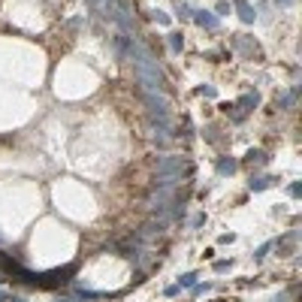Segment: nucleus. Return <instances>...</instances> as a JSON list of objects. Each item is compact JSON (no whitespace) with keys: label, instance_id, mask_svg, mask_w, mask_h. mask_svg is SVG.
<instances>
[{"label":"nucleus","instance_id":"obj_10","mask_svg":"<svg viewBox=\"0 0 302 302\" xmlns=\"http://www.w3.org/2000/svg\"><path fill=\"white\" fill-rule=\"evenodd\" d=\"M209 290H212V284H209V281H206V284H194V287H191V293H194V296H203V293H209Z\"/></svg>","mask_w":302,"mask_h":302},{"label":"nucleus","instance_id":"obj_14","mask_svg":"<svg viewBox=\"0 0 302 302\" xmlns=\"http://www.w3.org/2000/svg\"><path fill=\"white\" fill-rule=\"evenodd\" d=\"M203 224H206V215H197V218L191 221V226H203Z\"/></svg>","mask_w":302,"mask_h":302},{"label":"nucleus","instance_id":"obj_9","mask_svg":"<svg viewBox=\"0 0 302 302\" xmlns=\"http://www.w3.org/2000/svg\"><path fill=\"white\" fill-rule=\"evenodd\" d=\"M169 46H172V52H181V46H184L181 33H169Z\"/></svg>","mask_w":302,"mask_h":302},{"label":"nucleus","instance_id":"obj_18","mask_svg":"<svg viewBox=\"0 0 302 302\" xmlns=\"http://www.w3.org/2000/svg\"><path fill=\"white\" fill-rule=\"evenodd\" d=\"M6 299H9V293H6V290H0V302H6Z\"/></svg>","mask_w":302,"mask_h":302},{"label":"nucleus","instance_id":"obj_17","mask_svg":"<svg viewBox=\"0 0 302 302\" xmlns=\"http://www.w3.org/2000/svg\"><path fill=\"white\" fill-rule=\"evenodd\" d=\"M6 302H27V299H24V296H9Z\"/></svg>","mask_w":302,"mask_h":302},{"label":"nucleus","instance_id":"obj_15","mask_svg":"<svg viewBox=\"0 0 302 302\" xmlns=\"http://www.w3.org/2000/svg\"><path fill=\"white\" fill-rule=\"evenodd\" d=\"M230 12V3H218V15H226Z\"/></svg>","mask_w":302,"mask_h":302},{"label":"nucleus","instance_id":"obj_1","mask_svg":"<svg viewBox=\"0 0 302 302\" xmlns=\"http://www.w3.org/2000/svg\"><path fill=\"white\" fill-rule=\"evenodd\" d=\"M278 178H269V175H251V181H248V187L254 194H260V191H266V187H272Z\"/></svg>","mask_w":302,"mask_h":302},{"label":"nucleus","instance_id":"obj_16","mask_svg":"<svg viewBox=\"0 0 302 302\" xmlns=\"http://www.w3.org/2000/svg\"><path fill=\"white\" fill-rule=\"evenodd\" d=\"M58 302H82L79 296H58Z\"/></svg>","mask_w":302,"mask_h":302},{"label":"nucleus","instance_id":"obj_2","mask_svg":"<svg viewBox=\"0 0 302 302\" xmlns=\"http://www.w3.org/2000/svg\"><path fill=\"white\" fill-rule=\"evenodd\" d=\"M236 166H239V163H236L233 157H226V154H224V157H218V163H215L218 175H233V172H236Z\"/></svg>","mask_w":302,"mask_h":302},{"label":"nucleus","instance_id":"obj_13","mask_svg":"<svg viewBox=\"0 0 302 302\" xmlns=\"http://www.w3.org/2000/svg\"><path fill=\"white\" fill-rule=\"evenodd\" d=\"M197 94H206V97H215L218 91H215V88H197Z\"/></svg>","mask_w":302,"mask_h":302},{"label":"nucleus","instance_id":"obj_7","mask_svg":"<svg viewBox=\"0 0 302 302\" xmlns=\"http://www.w3.org/2000/svg\"><path fill=\"white\" fill-rule=\"evenodd\" d=\"M197 278H200V272H184V275L178 278V287H181V290L194 287V284H197Z\"/></svg>","mask_w":302,"mask_h":302},{"label":"nucleus","instance_id":"obj_19","mask_svg":"<svg viewBox=\"0 0 302 302\" xmlns=\"http://www.w3.org/2000/svg\"><path fill=\"white\" fill-rule=\"evenodd\" d=\"M3 281H6V275H3V272H0V284H3Z\"/></svg>","mask_w":302,"mask_h":302},{"label":"nucleus","instance_id":"obj_12","mask_svg":"<svg viewBox=\"0 0 302 302\" xmlns=\"http://www.w3.org/2000/svg\"><path fill=\"white\" fill-rule=\"evenodd\" d=\"M218 242H221V245H230V242H236V236H233V233H224Z\"/></svg>","mask_w":302,"mask_h":302},{"label":"nucleus","instance_id":"obj_8","mask_svg":"<svg viewBox=\"0 0 302 302\" xmlns=\"http://www.w3.org/2000/svg\"><path fill=\"white\" fill-rule=\"evenodd\" d=\"M230 266H233V260H215V263H212V269H215L218 275H221V272H230Z\"/></svg>","mask_w":302,"mask_h":302},{"label":"nucleus","instance_id":"obj_3","mask_svg":"<svg viewBox=\"0 0 302 302\" xmlns=\"http://www.w3.org/2000/svg\"><path fill=\"white\" fill-rule=\"evenodd\" d=\"M266 160H269V157H266V151H260V148H251V151H248V157H245L248 166H263Z\"/></svg>","mask_w":302,"mask_h":302},{"label":"nucleus","instance_id":"obj_4","mask_svg":"<svg viewBox=\"0 0 302 302\" xmlns=\"http://www.w3.org/2000/svg\"><path fill=\"white\" fill-rule=\"evenodd\" d=\"M272 248H278V239H272V242H263V245H260V248H257L254 254H251V257H254V263H260V260L266 257V254L272 251Z\"/></svg>","mask_w":302,"mask_h":302},{"label":"nucleus","instance_id":"obj_5","mask_svg":"<svg viewBox=\"0 0 302 302\" xmlns=\"http://www.w3.org/2000/svg\"><path fill=\"white\" fill-rule=\"evenodd\" d=\"M236 6H239V15H242V21H248V24H251V21L257 18V12H254L248 3H245V0H236Z\"/></svg>","mask_w":302,"mask_h":302},{"label":"nucleus","instance_id":"obj_11","mask_svg":"<svg viewBox=\"0 0 302 302\" xmlns=\"http://www.w3.org/2000/svg\"><path fill=\"white\" fill-rule=\"evenodd\" d=\"M163 293H166V296H169V299H175V296H178V293H181V287H178V284H169V287H166V290H163Z\"/></svg>","mask_w":302,"mask_h":302},{"label":"nucleus","instance_id":"obj_6","mask_svg":"<svg viewBox=\"0 0 302 302\" xmlns=\"http://www.w3.org/2000/svg\"><path fill=\"white\" fill-rule=\"evenodd\" d=\"M194 18H197L203 27H218V18H215V15H209L206 9H197V15H194Z\"/></svg>","mask_w":302,"mask_h":302}]
</instances>
